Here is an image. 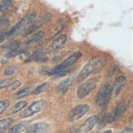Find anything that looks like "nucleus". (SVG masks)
<instances>
[{
    "label": "nucleus",
    "instance_id": "f257e3e1",
    "mask_svg": "<svg viewBox=\"0 0 133 133\" xmlns=\"http://www.w3.org/2000/svg\"><path fill=\"white\" fill-rule=\"evenodd\" d=\"M106 63L107 58L104 56H97L93 58L83 67V68L79 73L76 78L77 82H82L85 81L90 74L99 72L105 67Z\"/></svg>",
    "mask_w": 133,
    "mask_h": 133
},
{
    "label": "nucleus",
    "instance_id": "f03ea898",
    "mask_svg": "<svg viewBox=\"0 0 133 133\" xmlns=\"http://www.w3.org/2000/svg\"><path fill=\"white\" fill-rule=\"evenodd\" d=\"M82 53L78 51L73 53L71 56H69L67 59H65L63 62L59 63L58 66L53 67L52 69L49 68H44L42 70V72L44 74H48V75H58V76H62L65 74L67 72L69 71V67H71L74 63H76L78 60L82 56Z\"/></svg>",
    "mask_w": 133,
    "mask_h": 133
},
{
    "label": "nucleus",
    "instance_id": "7ed1b4c3",
    "mask_svg": "<svg viewBox=\"0 0 133 133\" xmlns=\"http://www.w3.org/2000/svg\"><path fill=\"white\" fill-rule=\"evenodd\" d=\"M130 103L131 102L129 99H125L118 102L109 114L104 115V123H111L119 119L127 111Z\"/></svg>",
    "mask_w": 133,
    "mask_h": 133
},
{
    "label": "nucleus",
    "instance_id": "20e7f679",
    "mask_svg": "<svg viewBox=\"0 0 133 133\" xmlns=\"http://www.w3.org/2000/svg\"><path fill=\"white\" fill-rule=\"evenodd\" d=\"M37 17V13L32 12L29 14L23 16L15 26H13L11 29L8 30V34L9 37L11 35L17 34L22 31H25L35 20Z\"/></svg>",
    "mask_w": 133,
    "mask_h": 133
},
{
    "label": "nucleus",
    "instance_id": "39448f33",
    "mask_svg": "<svg viewBox=\"0 0 133 133\" xmlns=\"http://www.w3.org/2000/svg\"><path fill=\"white\" fill-rule=\"evenodd\" d=\"M112 97V86L105 84L98 91L95 97V103L100 107H104L108 104Z\"/></svg>",
    "mask_w": 133,
    "mask_h": 133
},
{
    "label": "nucleus",
    "instance_id": "423d86ee",
    "mask_svg": "<svg viewBox=\"0 0 133 133\" xmlns=\"http://www.w3.org/2000/svg\"><path fill=\"white\" fill-rule=\"evenodd\" d=\"M98 79L97 78H90L87 81L82 83L77 89L76 95L77 97L79 99L85 98L88 94H90L96 87L97 84Z\"/></svg>",
    "mask_w": 133,
    "mask_h": 133
},
{
    "label": "nucleus",
    "instance_id": "0eeeda50",
    "mask_svg": "<svg viewBox=\"0 0 133 133\" xmlns=\"http://www.w3.org/2000/svg\"><path fill=\"white\" fill-rule=\"evenodd\" d=\"M90 110V106L87 104H80L73 107L68 114V118L70 122L76 121L84 116Z\"/></svg>",
    "mask_w": 133,
    "mask_h": 133
},
{
    "label": "nucleus",
    "instance_id": "6e6552de",
    "mask_svg": "<svg viewBox=\"0 0 133 133\" xmlns=\"http://www.w3.org/2000/svg\"><path fill=\"white\" fill-rule=\"evenodd\" d=\"M51 15L50 13H46L45 15H44L43 16H41L40 19L38 20H35L23 32V37H26L28 35H30V34H32L34 31H36L37 29H38L40 27H41L44 24H45L46 22H48L50 19H51Z\"/></svg>",
    "mask_w": 133,
    "mask_h": 133
},
{
    "label": "nucleus",
    "instance_id": "1a4fd4ad",
    "mask_svg": "<svg viewBox=\"0 0 133 133\" xmlns=\"http://www.w3.org/2000/svg\"><path fill=\"white\" fill-rule=\"evenodd\" d=\"M44 105V100H41L34 102L22 113L20 116L21 118H26L34 115L37 113H39L42 110Z\"/></svg>",
    "mask_w": 133,
    "mask_h": 133
},
{
    "label": "nucleus",
    "instance_id": "9d476101",
    "mask_svg": "<svg viewBox=\"0 0 133 133\" xmlns=\"http://www.w3.org/2000/svg\"><path fill=\"white\" fill-rule=\"evenodd\" d=\"M98 118L99 117L97 115H93L90 117L84 122V123L82 125L79 126V128L76 130V133L89 132L97 125V123L98 122Z\"/></svg>",
    "mask_w": 133,
    "mask_h": 133
},
{
    "label": "nucleus",
    "instance_id": "9b49d317",
    "mask_svg": "<svg viewBox=\"0 0 133 133\" xmlns=\"http://www.w3.org/2000/svg\"><path fill=\"white\" fill-rule=\"evenodd\" d=\"M50 126L46 122H36L27 127L26 133H48Z\"/></svg>",
    "mask_w": 133,
    "mask_h": 133
},
{
    "label": "nucleus",
    "instance_id": "f8f14e48",
    "mask_svg": "<svg viewBox=\"0 0 133 133\" xmlns=\"http://www.w3.org/2000/svg\"><path fill=\"white\" fill-rule=\"evenodd\" d=\"M128 80L125 76H119L118 77L115 82L114 85L112 86V96H116L119 94L121 90L125 87V85L127 84Z\"/></svg>",
    "mask_w": 133,
    "mask_h": 133
},
{
    "label": "nucleus",
    "instance_id": "ddd939ff",
    "mask_svg": "<svg viewBox=\"0 0 133 133\" xmlns=\"http://www.w3.org/2000/svg\"><path fill=\"white\" fill-rule=\"evenodd\" d=\"M67 41V36L65 34H62L59 35L55 41H53V42L49 45V47L47 49L45 53L48 54L51 53L52 52H55V50H57L58 49H59L61 46H62Z\"/></svg>",
    "mask_w": 133,
    "mask_h": 133
},
{
    "label": "nucleus",
    "instance_id": "4468645a",
    "mask_svg": "<svg viewBox=\"0 0 133 133\" xmlns=\"http://www.w3.org/2000/svg\"><path fill=\"white\" fill-rule=\"evenodd\" d=\"M73 82V77H68L65 79L61 81L57 87H56V92L58 93H65L68 91L71 85Z\"/></svg>",
    "mask_w": 133,
    "mask_h": 133
},
{
    "label": "nucleus",
    "instance_id": "2eb2a0df",
    "mask_svg": "<svg viewBox=\"0 0 133 133\" xmlns=\"http://www.w3.org/2000/svg\"><path fill=\"white\" fill-rule=\"evenodd\" d=\"M26 51V48H17V49H12V50H10L9 53H7L2 58V60H1V63H5L9 58H12V57H16L20 54H23L25 53Z\"/></svg>",
    "mask_w": 133,
    "mask_h": 133
},
{
    "label": "nucleus",
    "instance_id": "dca6fc26",
    "mask_svg": "<svg viewBox=\"0 0 133 133\" xmlns=\"http://www.w3.org/2000/svg\"><path fill=\"white\" fill-rule=\"evenodd\" d=\"M66 26V22L63 20V19H60L58 21L56 22L55 25L51 28L50 34H49V38H54L55 36H56L58 34H59Z\"/></svg>",
    "mask_w": 133,
    "mask_h": 133
},
{
    "label": "nucleus",
    "instance_id": "f3484780",
    "mask_svg": "<svg viewBox=\"0 0 133 133\" xmlns=\"http://www.w3.org/2000/svg\"><path fill=\"white\" fill-rule=\"evenodd\" d=\"M28 123L27 122H23L21 123H19L17 125H15L13 126H12L11 128H9L8 129V132L9 133H21L23 131H25L27 127H28Z\"/></svg>",
    "mask_w": 133,
    "mask_h": 133
},
{
    "label": "nucleus",
    "instance_id": "a211bd4d",
    "mask_svg": "<svg viewBox=\"0 0 133 133\" xmlns=\"http://www.w3.org/2000/svg\"><path fill=\"white\" fill-rule=\"evenodd\" d=\"M44 37V32L42 31H37L36 33L33 34L27 39V41L26 42L25 44H26V45H30V44H32V43L40 42Z\"/></svg>",
    "mask_w": 133,
    "mask_h": 133
},
{
    "label": "nucleus",
    "instance_id": "6ab92c4d",
    "mask_svg": "<svg viewBox=\"0 0 133 133\" xmlns=\"http://www.w3.org/2000/svg\"><path fill=\"white\" fill-rule=\"evenodd\" d=\"M42 53H43V49L41 47L37 49L32 55H30L28 59H26V63L27 62H31V61H40L42 59Z\"/></svg>",
    "mask_w": 133,
    "mask_h": 133
},
{
    "label": "nucleus",
    "instance_id": "aec40b11",
    "mask_svg": "<svg viewBox=\"0 0 133 133\" xmlns=\"http://www.w3.org/2000/svg\"><path fill=\"white\" fill-rule=\"evenodd\" d=\"M13 123V119L12 118H7L0 120V133H4L7 129H9L11 125Z\"/></svg>",
    "mask_w": 133,
    "mask_h": 133
},
{
    "label": "nucleus",
    "instance_id": "412c9836",
    "mask_svg": "<svg viewBox=\"0 0 133 133\" xmlns=\"http://www.w3.org/2000/svg\"><path fill=\"white\" fill-rule=\"evenodd\" d=\"M20 44H21V42L19 40H12V41H10L9 42H6L4 45H2V49H5L12 50V49L19 48Z\"/></svg>",
    "mask_w": 133,
    "mask_h": 133
},
{
    "label": "nucleus",
    "instance_id": "4be33fe9",
    "mask_svg": "<svg viewBox=\"0 0 133 133\" xmlns=\"http://www.w3.org/2000/svg\"><path fill=\"white\" fill-rule=\"evenodd\" d=\"M27 106V102L25 100H21L19 102H18L16 104H15V106H13L10 112L12 114H16L18 112H19L20 111H22L23 108H25Z\"/></svg>",
    "mask_w": 133,
    "mask_h": 133
},
{
    "label": "nucleus",
    "instance_id": "5701e85b",
    "mask_svg": "<svg viewBox=\"0 0 133 133\" xmlns=\"http://www.w3.org/2000/svg\"><path fill=\"white\" fill-rule=\"evenodd\" d=\"M12 6V1L11 0H5L0 2V12L5 13L8 11Z\"/></svg>",
    "mask_w": 133,
    "mask_h": 133
},
{
    "label": "nucleus",
    "instance_id": "b1692460",
    "mask_svg": "<svg viewBox=\"0 0 133 133\" xmlns=\"http://www.w3.org/2000/svg\"><path fill=\"white\" fill-rule=\"evenodd\" d=\"M48 86V83H43V84H41V85L37 86V87L34 89V91L32 92V93H33L34 95H38V94H40V93H42L43 92H44V91L47 89Z\"/></svg>",
    "mask_w": 133,
    "mask_h": 133
},
{
    "label": "nucleus",
    "instance_id": "393cba45",
    "mask_svg": "<svg viewBox=\"0 0 133 133\" xmlns=\"http://www.w3.org/2000/svg\"><path fill=\"white\" fill-rule=\"evenodd\" d=\"M31 89H32L31 87H28V88L23 89H22V90L17 92L16 93V95H15V97H16V99H20V98H22V97H23V96H27V95L31 92Z\"/></svg>",
    "mask_w": 133,
    "mask_h": 133
},
{
    "label": "nucleus",
    "instance_id": "a878e982",
    "mask_svg": "<svg viewBox=\"0 0 133 133\" xmlns=\"http://www.w3.org/2000/svg\"><path fill=\"white\" fill-rule=\"evenodd\" d=\"M14 81H15L14 78H6V79L1 80L0 81V89L9 87Z\"/></svg>",
    "mask_w": 133,
    "mask_h": 133
},
{
    "label": "nucleus",
    "instance_id": "bb28decb",
    "mask_svg": "<svg viewBox=\"0 0 133 133\" xmlns=\"http://www.w3.org/2000/svg\"><path fill=\"white\" fill-rule=\"evenodd\" d=\"M9 104H10V100H3L0 101V114L4 113L6 111Z\"/></svg>",
    "mask_w": 133,
    "mask_h": 133
},
{
    "label": "nucleus",
    "instance_id": "cd10ccee",
    "mask_svg": "<svg viewBox=\"0 0 133 133\" xmlns=\"http://www.w3.org/2000/svg\"><path fill=\"white\" fill-rule=\"evenodd\" d=\"M16 71V67L14 66V65H10V66L5 68L3 73H4V74L5 76H9V75L14 74Z\"/></svg>",
    "mask_w": 133,
    "mask_h": 133
},
{
    "label": "nucleus",
    "instance_id": "c85d7f7f",
    "mask_svg": "<svg viewBox=\"0 0 133 133\" xmlns=\"http://www.w3.org/2000/svg\"><path fill=\"white\" fill-rule=\"evenodd\" d=\"M118 73H121L120 68L118 67V66H113V67L110 69V71H109V72H108V77L111 78L114 77V76H115L116 74H118Z\"/></svg>",
    "mask_w": 133,
    "mask_h": 133
},
{
    "label": "nucleus",
    "instance_id": "c756f323",
    "mask_svg": "<svg viewBox=\"0 0 133 133\" xmlns=\"http://www.w3.org/2000/svg\"><path fill=\"white\" fill-rule=\"evenodd\" d=\"M20 85H21V82H20L19 81H18V80H15V81L8 87V89H9V91H15V90H16V89H18Z\"/></svg>",
    "mask_w": 133,
    "mask_h": 133
},
{
    "label": "nucleus",
    "instance_id": "7c9ffc66",
    "mask_svg": "<svg viewBox=\"0 0 133 133\" xmlns=\"http://www.w3.org/2000/svg\"><path fill=\"white\" fill-rule=\"evenodd\" d=\"M9 37V34H8V31L7 30H3V31H0V44L5 41V39L6 38Z\"/></svg>",
    "mask_w": 133,
    "mask_h": 133
},
{
    "label": "nucleus",
    "instance_id": "2f4dec72",
    "mask_svg": "<svg viewBox=\"0 0 133 133\" xmlns=\"http://www.w3.org/2000/svg\"><path fill=\"white\" fill-rule=\"evenodd\" d=\"M117 133H132V128H126V129H124L123 130L119 131Z\"/></svg>",
    "mask_w": 133,
    "mask_h": 133
},
{
    "label": "nucleus",
    "instance_id": "473e14b6",
    "mask_svg": "<svg viewBox=\"0 0 133 133\" xmlns=\"http://www.w3.org/2000/svg\"><path fill=\"white\" fill-rule=\"evenodd\" d=\"M102 133H112V130H111V129H109V130H106V131H104V132Z\"/></svg>",
    "mask_w": 133,
    "mask_h": 133
},
{
    "label": "nucleus",
    "instance_id": "72a5a7b5",
    "mask_svg": "<svg viewBox=\"0 0 133 133\" xmlns=\"http://www.w3.org/2000/svg\"><path fill=\"white\" fill-rule=\"evenodd\" d=\"M2 18H0V20H2Z\"/></svg>",
    "mask_w": 133,
    "mask_h": 133
}]
</instances>
